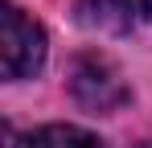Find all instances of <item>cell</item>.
Masks as SVG:
<instances>
[{
	"label": "cell",
	"mask_w": 152,
	"mask_h": 148,
	"mask_svg": "<svg viewBox=\"0 0 152 148\" xmlns=\"http://www.w3.org/2000/svg\"><path fill=\"white\" fill-rule=\"evenodd\" d=\"M140 148H152V140H148V144H140Z\"/></svg>",
	"instance_id": "7"
},
{
	"label": "cell",
	"mask_w": 152,
	"mask_h": 148,
	"mask_svg": "<svg viewBox=\"0 0 152 148\" xmlns=\"http://www.w3.org/2000/svg\"><path fill=\"white\" fill-rule=\"evenodd\" d=\"M140 8H144V21H152V0H140Z\"/></svg>",
	"instance_id": "6"
},
{
	"label": "cell",
	"mask_w": 152,
	"mask_h": 148,
	"mask_svg": "<svg viewBox=\"0 0 152 148\" xmlns=\"http://www.w3.org/2000/svg\"><path fill=\"white\" fill-rule=\"evenodd\" d=\"M45 62V29L25 17L17 4L0 8V70L8 82H21Z\"/></svg>",
	"instance_id": "1"
},
{
	"label": "cell",
	"mask_w": 152,
	"mask_h": 148,
	"mask_svg": "<svg viewBox=\"0 0 152 148\" xmlns=\"http://www.w3.org/2000/svg\"><path fill=\"white\" fill-rule=\"evenodd\" d=\"M70 95L78 99V107H86V111H119L127 103V86L119 70L99 58V53H78L74 62H70Z\"/></svg>",
	"instance_id": "2"
},
{
	"label": "cell",
	"mask_w": 152,
	"mask_h": 148,
	"mask_svg": "<svg viewBox=\"0 0 152 148\" xmlns=\"http://www.w3.org/2000/svg\"><path fill=\"white\" fill-rule=\"evenodd\" d=\"M33 144L37 148H107L95 132H86L78 123H50V127L33 132Z\"/></svg>",
	"instance_id": "4"
},
{
	"label": "cell",
	"mask_w": 152,
	"mask_h": 148,
	"mask_svg": "<svg viewBox=\"0 0 152 148\" xmlns=\"http://www.w3.org/2000/svg\"><path fill=\"white\" fill-rule=\"evenodd\" d=\"M4 140H8L4 148H37V144H33V132H29V136H17L12 127H4Z\"/></svg>",
	"instance_id": "5"
},
{
	"label": "cell",
	"mask_w": 152,
	"mask_h": 148,
	"mask_svg": "<svg viewBox=\"0 0 152 148\" xmlns=\"http://www.w3.org/2000/svg\"><path fill=\"white\" fill-rule=\"evenodd\" d=\"M78 21L91 29H132L136 21H144L140 0H74Z\"/></svg>",
	"instance_id": "3"
}]
</instances>
